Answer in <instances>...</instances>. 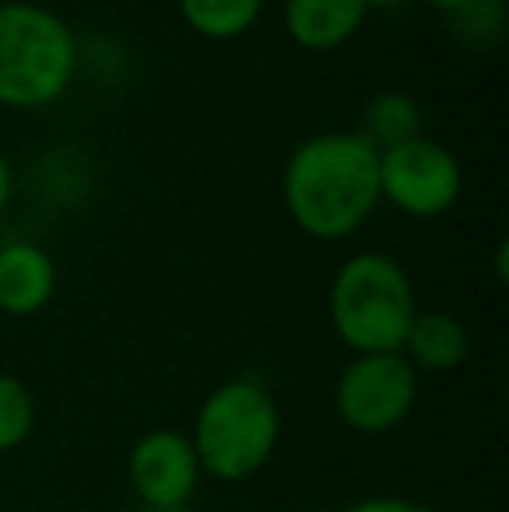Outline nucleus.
<instances>
[{"instance_id":"1","label":"nucleus","mask_w":509,"mask_h":512,"mask_svg":"<svg viewBox=\"0 0 509 512\" xmlns=\"http://www.w3.org/2000/svg\"><path fill=\"white\" fill-rule=\"evenodd\" d=\"M283 192L307 234L339 241L360 230L381 199V154L370 136H314L290 157Z\"/></svg>"},{"instance_id":"2","label":"nucleus","mask_w":509,"mask_h":512,"mask_svg":"<svg viewBox=\"0 0 509 512\" xmlns=\"http://www.w3.org/2000/svg\"><path fill=\"white\" fill-rule=\"evenodd\" d=\"M283 436V415L262 380L234 377L213 387L192 422V450L203 478L248 481L272 460Z\"/></svg>"},{"instance_id":"3","label":"nucleus","mask_w":509,"mask_h":512,"mask_svg":"<svg viewBox=\"0 0 509 512\" xmlns=\"http://www.w3.org/2000/svg\"><path fill=\"white\" fill-rule=\"evenodd\" d=\"M415 290L408 272L394 258L367 251L356 255L335 272L328 293V317L332 328L356 356L367 352H401L412 328Z\"/></svg>"},{"instance_id":"4","label":"nucleus","mask_w":509,"mask_h":512,"mask_svg":"<svg viewBox=\"0 0 509 512\" xmlns=\"http://www.w3.org/2000/svg\"><path fill=\"white\" fill-rule=\"evenodd\" d=\"M74 74V39L56 14L32 4H0V102L49 105Z\"/></svg>"},{"instance_id":"5","label":"nucleus","mask_w":509,"mask_h":512,"mask_svg":"<svg viewBox=\"0 0 509 512\" xmlns=\"http://www.w3.org/2000/svg\"><path fill=\"white\" fill-rule=\"evenodd\" d=\"M419 401V373L401 352H367L339 373L335 411L360 436L394 432Z\"/></svg>"},{"instance_id":"6","label":"nucleus","mask_w":509,"mask_h":512,"mask_svg":"<svg viewBox=\"0 0 509 512\" xmlns=\"http://www.w3.org/2000/svg\"><path fill=\"white\" fill-rule=\"evenodd\" d=\"M461 192L454 154L433 140L394 143L381 154V196L412 216H440Z\"/></svg>"},{"instance_id":"7","label":"nucleus","mask_w":509,"mask_h":512,"mask_svg":"<svg viewBox=\"0 0 509 512\" xmlns=\"http://www.w3.org/2000/svg\"><path fill=\"white\" fill-rule=\"evenodd\" d=\"M203 467L192 439L175 429H154L129 450V485L150 509H178L196 495Z\"/></svg>"},{"instance_id":"8","label":"nucleus","mask_w":509,"mask_h":512,"mask_svg":"<svg viewBox=\"0 0 509 512\" xmlns=\"http://www.w3.org/2000/svg\"><path fill=\"white\" fill-rule=\"evenodd\" d=\"M56 269L53 258L35 244L0 248V310L11 317L39 314L53 300Z\"/></svg>"},{"instance_id":"9","label":"nucleus","mask_w":509,"mask_h":512,"mask_svg":"<svg viewBox=\"0 0 509 512\" xmlns=\"http://www.w3.org/2000/svg\"><path fill=\"white\" fill-rule=\"evenodd\" d=\"M468 345L471 338L457 317L443 310H419L401 345V356L415 366V373H450L468 359Z\"/></svg>"},{"instance_id":"10","label":"nucleus","mask_w":509,"mask_h":512,"mask_svg":"<svg viewBox=\"0 0 509 512\" xmlns=\"http://www.w3.org/2000/svg\"><path fill=\"white\" fill-rule=\"evenodd\" d=\"M367 0H290L286 25L307 49H335L360 28Z\"/></svg>"},{"instance_id":"11","label":"nucleus","mask_w":509,"mask_h":512,"mask_svg":"<svg viewBox=\"0 0 509 512\" xmlns=\"http://www.w3.org/2000/svg\"><path fill=\"white\" fill-rule=\"evenodd\" d=\"M262 0H182L189 25L213 39H231L258 18Z\"/></svg>"},{"instance_id":"12","label":"nucleus","mask_w":509,"mask_h":512,"mask_svg":"<svg viewBox=\"0 0 509 512\" xmlns=\"http://www.w3.org/2000/svg\"><path fill=\"white\" fill-rule=\"evenodd\" d=\"M35 432V398L25 380L0 370V453L28 443Z\"/></svg>"},{"instance_id":"13","label":"nucleus","mask_w":509,"mask_h":512,"mask_svg":"<svg viewBox=\"0 0 509 512\" xmlns=\"http://www.w3.org/2000/svg\"><path fill=\"white\" fill-rule=\"evenodd\" d=\"M415 126H419V112L401 95H387L370 108V129H374L381 140H387V147L412 140Z\"/></svg>"},{"instance_id":"14","label":"nucleus","mask_w":509,"mask_h":512,"mask_svg":"<svg viewBox=\"0 0 509 512\" xmlns=\"http://www.w3.org/2000/svg\"><path fill=\"white\" fill-rule=\"evenodd\" d=\"M342 512H436V509L419 499H405V495H370V499L353 502V506H346Z\"/></svg>"},{"instance_id":"15","label":"nucleus","mask_w":509,"mask_h":512,"mask_svg":"<svg viewBox=\"0 0 509 512\" xmlns=\"http://www.w3.org/2000/svg\"><path fill=\"white\" fill-rule=\"evenodd\" d=\"M7 196H11V171H7V161L0 157V209L7 206Z\"/></svg>"},{"instance_id":"16","label":"nucleus","mask_w":509,"mask_h":512,"mask_svg":"<svg viewBox=\"0 0 509 512\" xmlns=\"http://www.w3.org/2000/svg\"><path fill=\"white\" fill-rule=\"evenodd\" d=\"M429 4H436L440 11H461V7L468 4V0H429Z\"/></svg>"},{"instance_id":"17","label":"nucleus","mask_w":509,"mask_h":512,"mask_svg":"<svg viewBox=\"0 0 509 512\" xmlns=\"http://www.w3.org/2000/svg\"><path fill=\"white\" fill-rule=\"evenodd\" d=\"M367 4H387V0H367Z\"/></svg>"}]
</instances>
